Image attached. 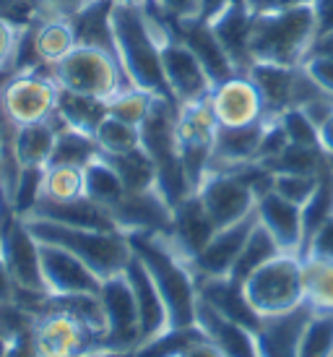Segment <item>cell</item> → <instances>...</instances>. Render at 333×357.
Returning a JSON list of instances; mask_svg holds the SVG:
<instances>
[{"instance_id": "6da1fadb", "label": "cell", "mask_w": 333, "mask_h": 357, "mask_svg": "<svg viewBox=\"0 0 333 357\" xmlns=\"http://www.w3.org/2000/svg\"><path fill=\"white\" fill-rule=\"evenodd\" d=\"M127 240L133 253L144 261L151 279L157 282L159 295L169 313V326H196L198 279L190 261L172 245L166 232H133Z\"/></svg>"}, {"instance_id": "7a4b0ae2", "label": "cell", "mask_w": 333, "mask_h": 357, "mask_svg": "<svg viewBox=\"0 0 333 357\" xmlns=\"http://www.w3.org/2000/svg\"><path fill=\"white\" fill-rule=\"evenodd\" d=\"M109 26H112L115 55H118L125 79L154 97L172 100L164 79V68H162V42L148 26L144 8L112 3Z\"/></svg>"}, {"instance_id": "3957f363", "label": "cell", "mask_w": 333, "mask_h": 357, "mask_svg": "<svg viewBox=\"0 0 333 357\" xmlns=\"http://www.w3.org/2000/svg\"><path fill=\"white\" fill-rule=\"evenodd\" d=\"M24 222L29 225L31 235L40 243H49V245H60V248L70 250L102 282L115 277V274H123V268L127 266V261L133 256L130 240L120 229L68 227V225H58V222H47V219L37 217H24Z\"/></svg>"}, {"instance_id": "277c9868", "label": "cell", "mask_w": 333, "mask_h": 357, "mask_svg": "<svg viewBox=\"0 0 333 357\" xmlns=\"http://www.w3.org/2000/svg\"><path fill=\"white\" fill-rule=\"evenodd\" d=\"M318 34L315 6L279 10V13H253L250 26V58L253 63H279L302 66Z\"/></svg>"}, {"instance_id": "5b68a950", "label": "cell", "mask_w": 333, "mask_h": 357, "mask_svg": "<svg viewBox=\"0 0 333 357\" xmlns=\"http://www.w3.org/2000/svg\"><path fill=\"white\" fill-rule=\"evenodd\" d=\"M49 73L58 89L104 102L130 84L120 68L118 55L91 45H76L65 58L49 68Z\"/></svg>"}, {"instance_id": "8992f818", "label": "cell", "mask_w": 333, "mask_h": 357, "mask_svg": "<svg viewBox=\"0 0 333 357\" xmlns=\"http://www.w3.org/2000/svg\"><path fill=\"white\" fill-rule=\"evenodd\" d=\"M242 292L261 318L279 316L292 307H300L304 303L302 256L279 253L245 279Z\"/></svg>"}, {"instance_id": "52a82bcc", "label": "cell", "mask_w": 333, "mask_h": 357, "mask_svg": "<svg viewBox=\"0 0 333 357\" xmlns=\"http://www.w3.org/2000/svg\"><path fill=\"white\" fill-rule=\"evenodd\" d=\"M60 89L49 68L10 73L0 86V107L13 128L52 120L58 109Z\"/></svg>"}, {"instance_id": "ba28073f", "label": "cell", "mask_w": 333, "mask_h": 357, "mask_svg": "<svg viewBox=\"0 0 333 357\" xmlns=\"http://www.w3.org/2000/svg\"><path fill=\"white\" fill-rule=\"evenodd\" d=\"M216 128H219V123H216L214 112H211L208 100L193 102V105H180V115H177V154H180L187 185H190L193 193L208 175Z\"/></svg>"}, {"instance_id": "9c48e42d", "label": "cell", "mask_w": 333, "mask_h": 357, "mask_svg": "<svg viewBox=\"0 0 333 357\" xmlns=\"http://www.w3.org/2000/svg\"><path fill=\"white\" fill-rule=\"evenodd\" d=\"M31 339L40 357H81L88 352H99V337L91 328L73 316L65 307L47 305L34 316Z\"/></svg>"}, {"instance_id": "30bf717a", "label": "cell", "mask_w": 333, "mask_h": 357, "mask_svg": "<svg viewBox=\"0 0 333 357\" xmlns=\"http://www.w3.org/2000/svg\"><path fill=\"white\" fill-rule=\"evenodd\" d=\"M104 310V337L99 352L107 355H130L141 344V318H138L136 295L127 284L125 274H115L102 282L99 289Z\"/></svg>"}, {"instance_id": "8fae6325", "label": "cell", "mask_w": 333, "mask_h": 357, "mask_svg": "<svg viewBox=\"0 0 333 357\" xmlns=\"http://www.w3.org/2000/svg\"><path fill=\"white\" fill-rule=\"evenodd\" d=\"M0 256L6 261V268L16 289L49 295L42 277L40 240L31 235L29 225L16 211H8V217L0 225Z\"/></svg>"}, {"instance_id": "7c38bea8", "label": "cell", "mask_w": 333, "mask_h": 357, "mask_svg": "<svg viewBox=\"0 0 333 357\" xmlns=\"http://www.w3.org/2000/svg\"><path fill=\"white\" fill-rule=\"evenodd\" d=\"M196 196L201 199L216 229L250 217L258 204L255 190L240 172H208L198 185Z\"/></svg>"}, {"instance_id": "4fadbf2b", "label": "cell", "mask_w": 333, "mask_h": 357, "mask_svg": "<svg viewBox=\"0 0 333 357\" xmlns=\"http://www.w3.org/2000/svg\"><path fill=\"white\" fill-rule=\"evenodd\" d=\"M208 105L222 128H242V126L268 120L263 97L247 73H237L232 79L216 84L208 94Z\"/></svg>"}, {"instance_id": "5bb4252c", "label": "cell", "mask_w": 333, "mask_h": 357, "mask_svg": "<svg viewBox=\"0 0 333 357\" xmlns=\"http://www.w3.org/2000/svg\"><path fill=\"white\" fill-rule=\"evenodd\" d=\"M162 68L169 86V94L177 105H193V102L208 100L214 89V81L208 79L206 68L193 55L185 42L166 40L162 45Z\"/></svg>"}, {"instance_id": "9a60e30c", "label": "cell", "mask_w": 333, "mask_h": 357, "mask_svg": "<svg viewBox=\"0 0 333 357\" xmlns=\"http://www.w3.org/2000/svg\"><path fill=\"white\" fill-rule=\"evenodd\" d=\"M40 256L45 287H47L52 298L99 295L102 279L79 256H73L70 250L60 248V245H49V243H40Z\"/></svg>"}, {"instance_id": "2e32d148", "label": "cell", "mask_w": 333, "mask_h": 357, "mask_svg": "<svg viewBox=\"0 0 333 357\" xmlns=\"http://www.w3.org/2000/svg\"><path fill=\"white\" fill-rule=\"evenodd\" d=\"M255 225H258V214L253 211L250 217L240 219L229 227L216 229L206 248L190 261L196 277H229Z\"/></svg>"}, {"instance_id": "e0dca14e", "label": "cell", "mask_w": 333, "mask_h": 357, "mask_svg": "<svg viewBox=\"0 0 333 357\" xmlns=\"http://www.w3.org/2000/svg\"><path fill=\"white\" fill-rule=\"evenodd\" d=\"M313 313V307L302 303L300 307H292L286 313L261 318L253 334L258 357H297L302 331Z\"/></svg>"}, {"instance_id": "ac0fdd59", "label": "cell", "mask_w": 333, "mask_h": 357, "mask_svg": "<svg viewBox=\"0 0 333 357\" xmlns=\"http://www.w3.org/2000/svg\"><path fill=\"white\" fill-rule=\"evenodd\" d=\"M255 214L258 222L263 225L271 238L279 243V248L284 253L302 256L304 250V211L284 196H279L276 190L263 193L258 204H255Z\"/></svg>"}, {"instance_id": "d6986e66", "label": "cell", "mask_w": 333, "mask_h": 357, "mask_svg": "<svg viewBox=\"0 0 333 357\" xmlns=\"http://www.w3.org/2000/svg\"><path fill=\"white\" fill-rule=\"evenodd\" d=\"M127 284L136 295V305H138V318H141V344H146L151 339L162 337L169 331V313H166V305L162 295L157 289V282L151 279L148 268L144 266V261L133 253L127 266L123 268ZM138 344V347H141Z\"/></svg>"}, {"instance_id": "ffe728a7", "label": "cell", "mask_w": 333, "mask_h": 357, "mask_svg": "<svg viewBox=\"0 0 333 357\" xmlns=\"http://www.w3.org/2000/svg\"><path fill=\"white\" fill-rule=\"evenodd\" d=\"M120 232H169L172 227V206L159 193V188L144 193H125V199L109 211Z\"/></svg>"}, {"instance_id": "44dd1931", "label": "cell", "mask_w": 333, "mask_h": 357, "mask_svg": "<svg viewBox=\"0 0 333 357\" xmlns=\"http://www.w3.org/2000/svg\"><path fill=\"white\" fill-rule=\"evenodd\" d=\"M265 123L268 120H261V123H253V126H242V128H222L219 126L208 172H237V169L258 162Z\"/></svg>"}, {"instance_id": "7402d4cb", "label": "cell", "mask_w": 333, "mask_h": 357, "mask_svg": "<svg viewBox=\"0 0 333 357\" xmlns=\"http://www.w3.org/2000/svg\"><path fill=\"white\" fill-rule=\"evenodd\" d=\"M172 37L180 42H185L187 47L193 50V55H196V58L201 60V66L206 68L208 79L214 81V86L240 73L237 66L232 63V58H229L224 52V47L219 45L216 34L211 31V26H208L206 21L172 19Z\"/></svg>"}, {"instance_id": "603a6c76", "label": "cell", "mask_w": 333, "mask_h": 357, "mask_svg": "<svg viewBox=\"0 0 333 357\" xmlns=\"http://www.w3.org/2000/svg\"><path fill=\"white\" fill-rule=\"evenodd\" d=\"M214 222L206 214V208H203L196 193H190L187 199H183L172 208V227L166 232V238L172 240V245L187 261H193L201 250L206 248V243L214 238Z\"/></svg>"}, {"instance_id": "cb8c5ba5", "label": "cell", "mask_w": 333, "mask_h": 357, "mask_svg": "<svg viewBox=\"0 0 333 357\" xmlns=\"http://www.w3.org/2000/svg\"><path fill=\"white\" fill-rule=\"evenodd\" d=\"M211 31L216 34L219 45L224 47V52L232 58L240 73H247V68L253 66L250 58V26H253V13L245 6V0H235L232 6H226L219 16L206 21Z\"/></svg>"}, {"instance_id": "d4e9b609", "label": "cell", "mask_w": 333, "mask_h": 357, "mask_svg": "<svg viewBox=\"0 0 333 357\" xmlns=\"http://www.w3.org/2000/svg\"><path fill=\"white\" fill-rule=\"evenodd\" d=\"M196 328L208 342H214L226 357H258L253 334L235 321H229L226 316H222L216 307H211L201 298H198L196 307Z\"/></svg>"}, {"instance_id": "484cf974", "label": "cell", "mask_w": 333, "mask_h": 357, "mask_svg": "<svg viewBox=\"0 0 333 357\" xmlns=\"http://www.w3.org/2000/svg\"><path fill=\"white\" fill-rule=\"evenodd\" d=\"M196 279H198V298L206 300L208 305L216 307L222 316H226L229 321H235L242 328H247L250 334H255V328L261 324V316L247 303L245 292H242L240 284H235L229 277H196Z\"/></svg>"}, {"instance_id": "4316f807", "label": "cell", "mask_w": 333, "mask_h": 357, "mask_svg": "<svg viewBox=\"0 0 333 357\" xmlns=\"http://www.w3.org/2000/svg\"><path fill=\"white\" fill-rule=\"evenodd\" d=\"M24 217L47 219L68 227H88V229H118L115 219L107 208L97 206L86 196L76 201H37Z\"/></svg>"}, {"instance_id": "83f0119b", "label": "cell", "mask_w": 333, "mask_h": 357, "mask_svg": "<svg viewBox=\"0 0 333 357\" xmlns=\"http://www.w3.org/2000/svg\"><path fill=\"white\" fill-rule=\"evenodd\" d=\"M247 76L253 79V84L263 97L268 120H276L284 109L292 107L297 66L292 68V66H279V63H253L247 68Z\"/></svg>"}, {"instance_id": "f1b7e54d", "label": "cell", "mask_w": 333, "mask_h": 357, "mask_svg": "<svg viewBox=\"0 0 333 357\" xmlns=\"http://www.w3.org/2000/svg\"><path fill=\"white\" fill-rule=\"evenodd\" d=\"M55 139H58V120L45 123H31V126H19L10 133V146H13V157L19 162L21 169H45L52 159L55 149Z\"/></svg>"}, {"instance_id": "f546056e", "label": "cell", "mask_w": 333, "mask_h": 357, "mask_svg": "<svg viewBox=\"0 0 333 357\" xmlns=\"http://www.w3.org/2000/svg\"><path fill=\"white\" fill-rule=\"evenodd\" d=\"M125 193L127 190L120 180L118 169L112 167V162L104 154H97L84 165V196L88 201L112 211L120 201L125 199Z\"/></svg>"}, {"instance_id": "4dcf8cb0", "label": "cell", "mask_w": 333, "mask_h": 357, "mask_svg": "<svg viewBox=\"0 0 333 357\" xmlns=\"http://www.w3.org/2000/svg\"><path fill=\"white\" fill-rule=\"evenodd\" d=\"M79 45V34L68 19H42L34 24V52L45 68L65 58Z\"/></svg>"}, {"instance_id": "1f68e13d", "label": "cell", "mask_w": 333, "mask_h": 357, "mask_svg": "<svg viewBox=\"0 0 333 357\" xmlns=\"http://www.w3.org/2000/svg\"><path fill=\"white\" fill-rule=\"evenodd\" d=\"M55 118L60 120V126H68V128L81 130L86 136H94L97 126L107 118V102L94 100V97H81V94H70V91L60 89Z\"/></svg>"}, {"instance_id": "d6a6232c", "label": "cell", "mask_w": 333, "mask_h": 357, "mask_svg": "<svg viewBox=\"0 0 333 357\" xmlns=\"http://www.w3.org/2000/svg\"><path fill=\"white\" fill-rule=\"evenodd\" d=\"M109 10H112V0H94L86 10H81L76 19H70L73 29L79 34V45H91V47L115 52Z\"/></svg>"}, {"instance_id": "836d02e7", "label": "cell", "mask_w": 333, "mask_h": 357, "mask_svg": "<svg viewBox=\"0 0 333 357\" xmlns=\"http://www.w3.org/2000/svg\"><path fill=\"white\" fill-rule=\"evenodd\" d=\"M302 289L315 313H333V261L302 258Z\"/></svg>"}, {"instance_id": "e575fe53", "label": "cell", "mask_w": 333, "mask_h": 357, "mask_svg": "<svg viewBox=\"0 0 333 357\" xmlns=\"http://www.w3.org/2000/svg\"><path fill=\"white\" fill-rule=\"evenodd\" d=\"M279 253H284V250L279 248V243L271 238V232L258 222V225L253 227V232H250V238H247L245 248H242L240 258H237V264H235V268H232L229 279L242 287V284H245V279L253 274L255 268H261L263 264H268V261L276 258Z\"/></svg>"}, {"instance_id": "d590c367", "label": "cell", "mask_w": 333, "mask_h": 357, "mask_svg": "<svg viewBox=\"0 0 333 357\" xmlns=\"http://www.w3.org/2000/svg\"><path fill=\"white\" fill-rule=\"evenodd\" d=\"M84 199V167L47 165L42 169L37 201H76Z\"/></svg>"}, {"instance_id": "8d00e7d4", "label": "cell", "mask_w": 333, "mask_h": 357, "mask_svg": "<svg viewBox=\"0 0 333 357\" xmlns=\"http://www.w3.org/2000/svg\"><path fill=\"white\" fill-rule=\"evenodd\" d=\"M112 167L118 169L120 180L125 185L127 193H144V190L157 188V165L151 162L144 149L118 154V157H107Z\"/></svg>"}, {"instance_id": "74e56055", "label": "cell", "mask_w": 333, "mask_h": 357, "mask_svg": "<svg viewBox=\"0 0 333 357\" xmlns=\"http://www.w3.org/2000/svg\"><path fill=\"white\" fill-rule=\"evenodd\" d=\"M94 141H97L99 154L118 157V154H127V151L141 149V130L136 126L125 123V120L107 115L97 126V130H94Z\"/></svg>"}, {"instance_id": "f35d334b", "label": "cell", "mask_w": 333, "mask_h": 357, "mask_svg": "<svg viewBox=\"0 0 333 357\" xmlns=\"http://www.w3.org/2000/svg\"><path fill=\"white\" fill-rule=\"evenodd\" d=\"M58 120V118H55ZM99 154L94 136H86L81 130H73L68 126H60L58 120V139H55V149L49 165H73V167H84L88 159Z\"/></svg>"}, {"instance_id": "ab89813d", "label": "cell", "mask_w": 333, "mask_h": 357, "mask_svg": "<svg viewBox=\"0 0 333 357\" xmlns=\"http://www.w3.org/2000/svg\"><path fill=\"white\" fill-rule=\"evenodd\" d=\"M274 175H318L325 167V154L318 146L289 144L279 157L263 162Z\"/></svg>"}, {"instance_id": "60d3db41", "label": "cell", "mask_w": 333, "mask_h": 357, "mask_svg": "<svg viewBox=\"0 0 333 357\" xmlns=\"http://www.w3.org/2000/svg\"><path fill=\"white\" fill-rule=\"evenodd\" d=\"M151 102H154V94H148V91L127 84L125 89H120L115 97L107 100V115L125 120L130 126L141 128V123L146 120L148 109H151Z\"/></svg>"}, {"instance_id": "b9f144b4", "label": "cell", "mask_w": 333, "mask_h": 357, "mask_svg": "<svg viewBox=\"0 0 333 357\" xmlns=\"http://www.w3.org/2000/svg\"><path fill=\"white\" fill-rule=\"evenodd\" d=\"M297 357H333V313H313L300 339Z\"/></svg>"}, {"instance_id": "7bdbcfd3", "label": "cell", "mask_w": 333, "mask_h": 357, "mask_svg": "<svg viewBox=\"0 0 333 357\" xmlns=\"http://www.w3.org/2000/svg\"><path fill=\"white\" fill-rule=\"evenodd\" d=\"M323 172V169H320ZM320 172L318 175H274V190L286 201L297 206H307L320 185Z\"/></svg>"}, {"instance_id": "ee69618b", "label": "cell", "mask_w": 333, "mask_h": 357, "mask_svg": "<svg viewBox=\"0 0 333 357\" xmlns=\"http://www.w3.org/2000/svg\"><path fill=\"white\" fill-rule=\"evenodd\" d=\"M0 19L16 29H29L42 19H49L45 0H0Z\"/></svg>"}, {"instance_id": "f6af8a7d", "label": "cell", "mask_w": 333, "mask_h": 357, "mask_svg": "<svg viewBox=\"0 0 333 357\" xmlns=\"http://www.w3.org/2000/svg\"><path fill=\"white\" fill-rule=\"evenodd\" d=\"M279 123H281V128H284L289 144H300V146H318V149H320V144H318V128H315V123L307 118L300 107L284 109V112L279 115Z\"/></svg>"}, {"instance_id": "bcb514c9", "label": "cell", "mask_w": 333, "mask_h": 357, "mask_svg": "<svg viewBox=\"0 0 333 357\" xmlns=\"http://www.w3.org/2000/svg\"><path fill=\"white\" fill-rule=\"evenodd\" d=\"M302 258H320V261H333V217H328L307 238L302 250Z\"/></svg>"}, {"instance_id": "7dc6e473", "label": "cell", "mask_w": 333, "mask_h": 357, "mask_svg": "<svg viewBox=\"0 0 333 357\" xmlns=\"http://www.w3.org/2000/svg\"><path fill=\"white\" fill-rule=\"evenodd\" d=\"M302 68L307 70V76L320 86L323 94L333 97V58H323V55H307L302 60Z\"/></svg>"}, {"instance_id": "c3c4849f", "label": "cell", "mask_w": 333, "mask_h": 357, "mask_svg": "<svg viewBox=\"0 0 333 357\" xmlns=\"http://www.w3.org/2000/svg\"><path fill=\"white\" fill-rule=\"evenodd\" d=\"M21 31L13 24L0 19V73H10L13 58H16V47H19Z\"/></svg>"}, {"instance_id": "681fc988", "label": "cell", "mask_w": 333, "mask_h": 357, "mask_svg": "<svg viewBox=\"0 0 333 357\" xmlns=\"http://www.w3.org/2000/svg\"><path fill=\"white\" fill-rule=\"evenodd\" d=\"M154 3L177 21H203L201 0H154Z\"/></svg>"}, {"instance_id": "f907efd6", "label": "cell", "mask_w": 333, "mask_h": 357, "mask_svg": "<svg viewBox=\"0 0 333 357\" xmlns=\"http://www.w3.org/2000/svg\"><path fill=\"white\" fill-rule=\"evenodd\" d=\"M94 0H45L49 19H76L81 10H86Z\"/></svg>"}, {"instance_id": "816d5d0a", "label": "cell", "mask_w": 333, "mask_h": 357, "mask_svg": "<svg viewBox=\"0 0 333 357\" xmlns=\"http://www.w3.org/2000/svg\"><path fill=\"white\" fill-rule=\"evenodd\" d=\"M318 0H245L250 13H279V10L304 8V6H315Z\"/></svg>"}, {"instance_id": "f5cc1de1", "label": "cell", "mask_w": 333, "mask_h": 357, "mask_svg": "<svg viewBox=\"0 0 333 357\" xmlns=\"http://www.w3.org/2000/svg\"><path fill=\"white\" fill-rule=\"evenodd\" d=\"M177 357H226V355L216 347L214 342H208V339L201 334V337L193 339V342H190V344H187V347L183 349Z\"/></svg>"}, {"instance_id": "db71d44e", "label": "cell", "mask_w": 333, "mask_h": 357, "mask_svg": "<svg viewBox=\"0 0 333 357\" xmlns=\"http://www.w3.org/2000/svg\"><path fill=\"white\" fill-rule=\"evenodd\" d=\"M315 16H318V34L333 31V0H318Z\"/></svg>"}, {"instance_id": "11a10c76", "label": "cell", "mask_w": 333, "mask_h": 357, "mask_svg": "<svg viewBox=\"0 0 333 357\" xmlns=\"http://www.w3.org/2000/svg\"><path fill=\"white\" fill-rule=\"evenodd\" d=\"M13 298H16V284L6 268V261L0 256V303H13Z\"/></svg>"}, {"instance_id": "9f6ffc18", "label": "cell", "mask_w": 333, "mask_h": 357, "mask_svg": "<svg viewBox=\"0 0 333 357\" xmlns=\"http://www.w3.org/2000/svg\"><path fill=\"white\" fill-rule=\"evenodd\" d=\"M307 55H323V58H333V31H325V34H315L313 45H310V52Z\"/></svg>"}, {"instance_id": "6f0895ef", "label": "cell", "mask_w": 333, "mask_h": 357, "mask_svg": "<svg viewBox=\"0 0 333 357\" xmlns=\"http://www.w3.org/2000/svg\"><path fill=\"white\" fill-rule=\"evenodd\" d=\"M318 144L325 157H333V115L318 128Z\"/></svg>"}, {"instance_id": "680465c9", "label": "cell", "mask_w": 333, "mask_h": 357, "mask_svg": "<svg viewBox=\"0 0 333 357\" xmlns=\"http://www.w3.org/2000/svg\"><path fill=\"white\" fill-rule=\"evenodd\" d=\"M203 3V21H211L214 16H219L226 6H232L235 0H201Z\"/></svg>"}, {"instance_id": "91938a15", "label": "cell", "mask_w": 333, "mask_h": 357, "mask_svg": "<svg viewBox=\"0 0 333 357\" xmlns=\"http://www.w3.org/2000/svg\"><path fill=\"white\" fill-rule=\"evenodd\" d=\"M112 3H125V6H144L148 0H112Z\"/></svg>"}, {"instance_id": "94428289", "label": "cell", "mask_w": 333, "mask_h": 357, "mask_svg": "<svg viewBox=\"0 0 333 357\" xmlns=\"http://www.w3.org/2000/svg\"><path fill=\"white\" fill-rule=\"evenodd\" d=\"M81 357H112L107 352H88V355H81Z\"/></svg>"}, {"instance_id": "6125c7cd", "label": "cell", "mask_w": 333, "mask_h": 357, "mask_svg": "<svg viewBox=\"0 0 333 357\" xmlns=\"http://www.w3.org/2000/svg\"><path fill=\"white\" fill-rule=\"evenodd\" d=\"M325 162H328V167H331V172H333V157H325Z\"/></svg>"}, {"instance_id": "be15d7a7", "label": "cell", "mask_w": 333, "mask_h": 357, "mask_svg": "<svg viewBox=\"0 0 333 357\" xmlns=\"http://www.w3.org/2000/svg\"><path fill=\"white\" fill-rule=\"evenodd\" d=\"M112 357H123V355H112Z\"/></svg>"}]
</instances>
